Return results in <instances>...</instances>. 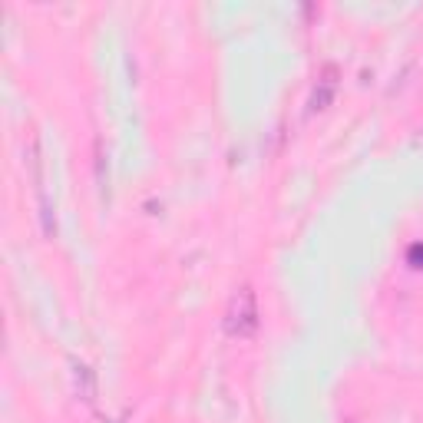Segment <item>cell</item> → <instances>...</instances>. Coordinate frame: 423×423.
<instances>
[{
  "label": "cell",
  "mask_w": 423,
  "mask_h": 423,
  "mask_svg": "<svg viewBox=\"0 0 423 423\" xmlns=\"http://www.w3.org/2000/svg\"><path fill=\"white\" fill-rule=\"evenodd\" d=\"M73 380H76V394H80L86 404H93V400H96V377H93V370L76 360V364H73Z\"/></svg>",
  "instance_id": "4"
},
{
  "label": "cell",
  "mask_w": 423,
  "mask_h": 423,
  "mask_svg": "<svg viewBox=\"0 0 423 423\" xmlns=\"http://www.w3.org/2000/svg\"><path fill=\"white\" fill-rule=\"evenodd\" d=\"M407 261H410L417 271H423V242H420V245H410V252H407Z\"/></svg>",
  "instance_id": "5"
},
{
  "label": "cell",
  "mask_w": 423,
  "mask_h": 423,
  "mask_svg": "<svg viewBox=\"0 0 423 423\" xmlns=\"http://www.w3.org/2000/svg\"><path fill=\"white\" fill-rule=\"evenodd\" d=\"M30 175H34V189H36V202H40V218H44V232L53 238L56 232V222H53V205H50V198H46V182H44V159H40V139L30 143Z\"/></svg>",
  "instance_id": "2"
},
{
  "label": "cell",
  "mask_w": 423,
  "mask_h": 423,
  "mask_svg": "<svg viewBox=\"0 0 423 423\" xmlns=\"http://www.w3.org/2000/svg\"><path fill=\"white\" fill-rule=\"evenodd\" d=\"M334 93H337V70H334V66H325L315 93H311V99H307V116H315V113H321V109L331 106Z\"/></svg>",
  "instance_id": "3"
},
{
  "label": "cell",
  "mask_w": 423,
  "mask_h": 423,
  "mask_svg": "<svg viewBox=\"0 0 423 423\" xmlns=\"http://www.w3.org/2000/svg\"><path fill=\"white\" fill-rule=\"evenodd\" d=\"M258 325H261V315H258V301H255V291L245 285L232 295L228 301V311H225V334L228 337H255L258 334Z\"/></svg>",
  "instance_id": "1"
},
{
  "label": "cell",
  "mask_w": 423,
  "mask_h": 423,
  "mask_svg": "<svg viewBox=\"0 0 423 423\" xmlns=\"http://www.w3.org/2000/svg\"><path fill=\"white\" fill-rule=\"evenodd\" d=\"M420 139H423V133H420Z\"/></svg>",
  "instance_id": "6"
}]
</instances>
